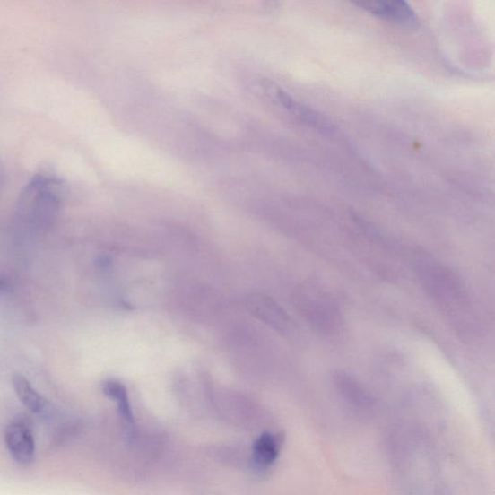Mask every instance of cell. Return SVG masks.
<instances>
[{
    "label": "cell",
    "mask_w": 495,
    "mask_h": 495,
    "mask_svg": "<svg viewBox=\"0 0 495 495\" xmlns=\"http://www.w3.org/2000/svg\"><path fill=\"white\" fill-rule=\"evenodd\" d=\"M335 386L346 400L358 404L367 405L370 404L371 397L366 388L352 375L345 371L338 370L333 377Z\"/></svg>",
    "instance_id": "cell-10"
},
{
    "label": "cell",
    "mask_w": 495,
    "mask_h": 495,
    "mask_svg": "<svg viewBox=\"0 0 495 495\" xmlns=\"http://www.w3.org/2000/svg\"><path fill=\"white\" fill-rule=\"evenodd\" d=\"M247 307L256 317L278 332L284 334L291 330V317L271 297L265 294H251L248 297Z\"/></svg>",
    "instance_id": "cell-5"
},
{
    "label": "cell",
    "mask_w": 495,
    "mask_h": 495,
    "mask_svg": "<svg viewBox=\"0 0 495 495\" xmlns=\"http://www.w3.org/2000/svg\"><path fill=\"white\" fill-rule=\"evenodd\" d=\"M356 6L378 18L386 20L402 26L412 27L418 23L415 12L404 2L392 0V2H362L356 3Z\"/></svg>",
    "instance_id": "cell-6"
},
{
    "label": "cell",
    "mask_w": 495,
    "mask_h": 495,
    "mask_svg": "<svg viewBox=\"0 0 495 495\" xmlns=\"http://www.w3.org/2000/svg\"><path fill=\"white\" fill-rule=\"evenodd\" d=\"M13 386L22 404L32 413L41 414L44 412L47 402L42 395L37 392L30 382L22 375L15 374L13 377Z\"/></svg>",
    "instance_id": "cell-11"
},
{
    "label": "cell",
    "mask_w": 495,
    "mask_h": 495,
    "mask_svg": "<svg viewBox=\"0 0 495 495\" xmlns=\"http://www.w3.org/2000/svg\"><path fill=\"white\" fill-rule=\"evenodd\" d=\"M102 391L106 397L117 404L118 412L124 424L131 435L135 431V417L129 401L128 391L121 382L117 380H107L102 385Z\"/></svg>",
    "instance_id": "cell-9"
},
{
    "label": "cell",
    "mask_w": 495,
    "mask_h": 495,
    "mask_svg": "<svg viewBox=\"0 0 495 495\" xmlns=\"http://www.w3.org/2000/svg\"><path fill=\"white\" fill-rule=\"evenodd\" d=\"M5 170L2 158H0V188L3 187L4 182Z\"/></svg>",
    "instance_id": "cell-12"
},
{
    "label": "cell",
    "mask_w": 495,
    "mask_h": 495,
    "mask_svg": "<svg viewBox=\"0 0 495 495\" xmlns=\"http://www.w3.org/2000/svg\"><path fill=\"white\" fill-rule=\"evenodd\" d=\"M5 444L13 459L21 465H30L35 457L33 433L26 418H18L5 430Z\"/></svg>",
    "instance_id": "cell-4"
},
{
    "label": "cell",
    "mask_w": 495,
    "mask_h": 495,
    "mask_svg": "<svg viewBox=\"0 0 495 495\" xmlns=\"http://www.w3.org/2000/svg\"><path fill=\"white\" fill-rule=\"evenodd\" d=\"M293 300L307 323L321 335H336L342 329L343 317L337 302L317 284H304L296 291Z\"/></svg>",
    "instance_id": "cell-3"
},
{
    "label": "cell",
    "mask_w": 495,
    "mask_h": 495,
    "mask_svg": "<svg viewBox=\"0 0 495 495\" xmlns=\"http://www.w3.org/2000/svg\"><path fill=\"white\" fill-rule=\"evenodd\" d=\"M9 289V283L4 279L0 278V292H6Z\"/></svg>",
    "instance_id": "cell-13"
},
{
    "label": "cell",
    "mask_w": 495,
    "mask_h": 495,
    "mask_svg": "<svg viewBox=\"0 0 495 495\" xmlns=\"http://www.w3.org/2000/svg\"><path fill=\"white\" fill-rule=\"evenodd\" d=\"M283 437L279 432H265L253 447L252 465L256 472H265L275 464L282 447Z\"/></svg>",
    "instance_id": "cell-8"
},
{
    "label": "cell",
    "mask_w": 495,
    "mask_h": 495,
    "mask_svg": "<svg viewBox=\"0 0 495 495\" xmlns=\"http://www.w3.org/2000/svg\"><path fill=\"white\" fill-rule=\"evenodd\" d=\"M413 266L421 286L440 305L451 311L466 306L462 283L447 266L423 252L415 254Z\"/></svg>",
    "instance_id": "cell-2"
},
{
    "label": "cell",
    "mask_w": 495,
    "mask_h": 495,
    "mask_svg": "<svg viewBox=\"0 0 495 495\" xmlns=\"http://www.w3.org/2000/svg\"><path fill=\"white\" fill-rule=\"evenodd\" d=\"M274 100H276L282 107L288 109L290 113L300 118L308 126H311L319 131L326 133L332 132V126L330 123L323 117L317 113L316 110L309 109L308 107L296 101L291 95L277 88H271L268 90Z\"/></svg>",
    "instance_id": "cell-7"
},
{
    "label": "cell",
    "mask_w": 495,
    "mask_h": 495,
    "mask_svg": "<svg viewBox=\"0 0 495 495\" xmlns=\"http://www.w3.org/2000/svg\"><path fill=\"white\" fill-rule=\"evenodd\" d=\"M65 182L51 173H37L19 199L20 216L37 227L51 225L58 215Z\"/></svg>",
    "instance_id": "cell-1"
}]
</instances>
